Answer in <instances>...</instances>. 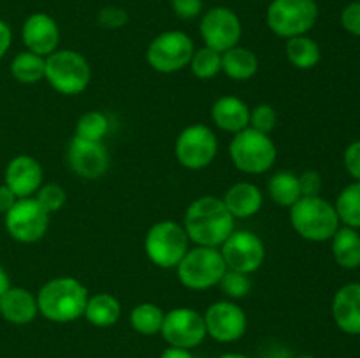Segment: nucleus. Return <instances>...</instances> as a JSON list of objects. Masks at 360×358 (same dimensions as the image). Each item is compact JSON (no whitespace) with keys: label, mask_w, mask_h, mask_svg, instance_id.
Returning <instances> with one entry per match:
<instances>
[{"label":"nucleus","mask_w":360,"mask_h":358,"mask_svg":"<svg viewBox=\"0 0 360 358\" xmlns=\"http://www.w3.org/2000/svg\"><path fill=\"white\" fill-rule=\"evenodd\" d=\"M218 358H250L248 354H243V353H224L220 354Z\"/></svg>","instance_id":"45"},{"label":"nucleus","mask_w":360,"mask_h":358,"mask_svg":"<svg viewBox=\"0 0 360 358\" xmlns=\"http://www.w3.org/2000/svg\"><path fill=\"white\" fill-rule=\"evenodd\" d=\"M97 23L102 28H109V30H115V28H122L129 23V14L123 7L116 6H108L104 9L98 11L97 14Z\"/></svg>","instance_id":"36"},{"label":"nucleus","mask_w":360,"mask_h":358,"mask_svg":"<svg viewBox=\"0 0 360 358\" xmlns=\"http://www.w3.org/2000/svg\"><path fill=\"white\" fill-rule=\"evenodd\" d=\"M39 314L53 323H72L84 314L88 290L79 279L72 276H60L49 279L39 290Z\"/></svg>","instance_id":"2"},{"label":"nucleus","mask_w":360,"mask_h":358,"mask_svg":"<svg viewBox=\"0 0 360 358\" xmlns=\"http://www.w3.org/2000/svg\"><path fill=\"white\" fill-rule=\"evenodd\" d=\"M83 316L90 325L98 326V329H109L122 318V304L111 293H105V291L95 293L88 297Z\"/></svg>","instance_id":"23"},{"label":"nucleus","mask_w":360,"mask_h":358,"mask_svg":"<svg viewBox=\"0 0 360 358\" xmlns=\"http://www.w3.org/2000/svg\"><path fill=\"white\" fill-rule=\"evenodd\" d=\"M34 197L48 214L58 213L67 202V192L58 183H46L37 190Z\"/></svg>","instance_id":"34"},{"label":"nucleus","mask_w":360,"mask_h":358,"mask_svg":"<svg viewBox=\"0 0 360 358\" xmlns=\"http://www.w3.org/2000/svg\"><path fill=\"white\" fill-rule=\"evenodd\" d=\"M160 336L169 346L193 350L207 337L204 316L190 307H174L165 312Z\"/></svg>","instance_id":"14"},{"label":"nucleus","mask_w":360,"mask_h":358,"mask_svg":"<svg viewBox=\"0 0 360 358\" xmlns=\"http://www.w3.org/2000/svg\"><path fill=\"white\" fill-rule=\"evenodd\" d=\"M183 228L195 246L220 248L236 230V220L224 200L218 197H199L186 207Z\"/></svg>","instance_id":"1"},{"label":"nucleus","mask_w":360,"mask_h":358,"mask_svg":"<svg viewBox=\"0 0 360 358\" xmlns=\"http://www.w3.org/2000/svg\"><path fill=\"white\" fill-rule=\"evenodd\" d=\"M211 118L220 130L238 133L250 126V107L246 102L234 95H224L217 98L211 107Z\"/></svg>","instance_id":"22"},{"label":"nucleus","mask_w":360,"mask_h":358,"mask_svg":"<svg viewBox=\"0 0 360 358\" xmlns=\"http://www.w3.org/2000/svg\"><path fill=\"white\" fill-rule=\"evenodd\" d=\"M294 358H315V357H311V354H297V357Z\"/></svg>","instance_id":"46"},{"label":"nucleus","mask_w":360,"mask_h":358,"mask_svg":"<svg viewBox=\"0 0 360 358\" xmlns=\"http://www.w3.org/2000/svg\"><path fill=\"white\" fill-rule=\"evenodd\" d=\"M18 197L11 192L9 186L0 185V214H6L16 204Z\"/></svg>","instance_id":"42"},{"label":"nucleus","mask_w":360,"mask_h":358,"mask_svg":"<svg viewBox=\"0 0 360 358\" xmlns=\"http://www.w3.org/2000/svg\"><path fill=\"white\" fill-rule=\"evenodd\" d=\"M21 39L27 51L39 56H49L58 49L60 28L55 18L46 13H34L25 20L21 27Z\"/></svg>","instance_id":"17"},{"label":"nucleus","mask_w":360,"mask_h":358,"mask_svg":"<svg viewBox=\"0 0 360 358\" xmlns=\"http://www.w3.org/2000/svg\"><path fill=\"white\" fill-rule=\"evenodd\" d=\"M44 172L39 160L28 154H18L7 164L4 172V185L9 186L11 192L18 199L34 197L37 190L42 186Z\"/></svg>","instance_id":"18"},{"label":"nucleus","mask_w":360,"mask_h":358,"mask_svg":"<svg viewBox=\"0 0 360 358\" xmlns=\"http://www.w3.org/2000/svg\"><path fill=\"white\" fill-rule=\"evenodd\" d=\"M11 44H13V30L6 21L0 20V60L9 51Z\"/></svg>","instance_id":"41"},{"label":"nucleus","mask_w":360,"mask_h":358,"mask_svg":"<svg viewBox=\"0 0 360 358\" xmlns=\"http://www.w3.org/2000/svg\"><path fill=\"white\" fill-rule=\"evenodd\" d=\"M67 160L74 174L84 179L102 178L109 168V153L104 142H94L76 135L67 147Z\"/></svg>","instance_id":"16"},{"label":"nucleus","mask_w":360,"mask_h":358,"mask_svg":"<svg viewBox=\"0 0 360 358\" xmlns=\"http://www.w3.org/2000/svg\"><path fill=\"white\" fill-rule=\"evenodd\" d=\"M218 153V139L210 126L195 123L179 132L174 154L179 165L188 171H202L213 164Z\"/></svg>","instance_id":"10"},{"label":"nucleus","mask_w":360,"mask_h":358,"mask_svg":"<svg viewBox=\"0 0 360 358\" xmlns=\"http://www.w3.org/2000/svg\"><path fill=\"white\" fill-rule=\"evenodd\" d=\"M11 74L21 84H35L44 79L46 58L32 51H21L11 62Z\"/></svg>","instance_id":"28"},{"label":"nucleus","mask_w":360,"mask_h":358,"mask_svg":"<svg viewBox=\"0 0 360 358\" xmlns=\"http://www.w3.org/2000/svg\"><path fill=\"white\" fill-rule=\"evenodd\" d=\"M207 337L221 344H231L241 339L248 330L246 312L234 300L213 302L204 312Z\"/></svg>","instance_id":"15"},{"label":"nucleus","mask_w":360,"mask_h":358,"mask_svg":"<svg viewBox=\"0 0 360 358\" xmlns=\"http://www.w3.org/2000/svg\"><path fill=\"white\" fill-rule=\"evenodd\" d=\"M341 27L350 35L360 37V2H350L341 11Z\"/></svg>","instance_id":"37"},{"label":"nucleus","mask_w":360,"mask_h":358,"mask_svg":"<svg viewBox=\"0 0 360 358\" xmlns=\"http://www.w3.org/2000/svg\"><path fill=\"white\" fill-rule=\"evenodd\" d=\"M262 2H264V0H262Z\"/></svg>","instance_id":"47"},{"label":"nucleus","mask_w":360,"mask_h":358,"mask_svg":"<svg viewBox=\"0 0 360 358\" xmlns=\"http://www.w3.org/2000/svg\"><path fill=\"white\" fill-rule=\"evenodd\" d=\"M160 358H195L192 354V350H183V347L169 346L162 351Z\"/></svg>","instance_id":"43"},{"label":"nucleus","mask_w":360,"mask_h":358,"mask_svg":"<svg viewBox=\"0 0 360 358\" xmlns=\"http://www.w3.org/2000/svg\"><path fill=\"white\" fill-rule=\"evenodd\" d=\"M221 70L234 81H250L259 72V58L252 49L234 46L221 53Z\"/></svg>","instance_id":"24"},{"label":"nucleus","mask_w":360,"mask_h":358,"mask_svg":"<svg viewBox=\"0 0 360 358\" xmlns=\"http://www.w3.org/2000/svg\"><path fill=\"white\" fill-rule=\"evenodd\" d=\"M316 0H271L266 21L274 35L283 39L308 35L319 21Z\"/></svg>","instance_id":"8"},{"label":"nucleus","mask_w":360,"mask_h":358,"mask_svg":"<svg viewBox=\"0 0 360 358\" xmlns=\"http://www.w3.org/2000/svg\"><path fill=\"white\" fill-rule=\"evenodd\" d=\"M224 204L229 213L234 216V220H246L252 218L262 209L264 206V193L257 185L250 181H241L232 185L225 192Z\"/></svg>","instance_id":"21"},{"label":"nucleus","mask_w":360,"mask_h":358,"mask_svg":"<svg viewBox=\"0 0 360 358\" xmlns=\"http://www.w3.org/2000/svg\"><path fill=\"white\" fill-rule=\"evenodd\" d=\"M49 86L62 95H79L91 79L90 63L74 49H56L46 56V76Z\"/></svg>","instance_id":"7"},{"label":"nucleus","mask_w":360,"mask_h":358,"mask_svg":"<svg viewBox=\"0 0 360 358\" xmlns=\"http://www.w3.org/2000/svg\"><path fill=\"white\" fill-rule=\"evenodd\" d=\"M267 192L274 204L281 207H292L301 199V188H299V178L294 172L280 171L269 179Z\"/></svg>","instance_id":"29"},{"label":"nucleus","mask_w":360,"mask_h":358,"mask_svg":"<svg viewBox=\"0 0 360 358\" xmlns=\"http://www.w3.org/2000/svg\"><path fill=\"white\" fill-rule=\"evenodd\" d=\"M6 230L14 241L34 244L41 241L49 228V216L35 197L18 199L6 214Z\"/></svg>","instance_id":"11"},{"label":"nucleus","mask_w":360,"mask_h":358,"mask_svg":"<svg viewBox=\"0 0 360 358\" xmlns=\"http://www.w3.org/2000/svg\"><path fill=\"white\" fill-rule=\"evenodd\" d=\"M221 256L229 270L250 274L260 269L266 262V244L250 230H234L220 246Z\"/></svg>","instance_id":"13"},{"label":"nucleus","mask_w":360,"mask_h":358,"mask_svg":"<svg viewBox=\"0 0 360 358\" xmlns=\"http://www.w3.org/2000/svg\"><path fill=\"white\" fill-rule=\"evenodd\" d=\"M334 207L343 227L360 230V181L345 186L338 195Z\"/></svg>","instance_id":"30"},{"label":"nucleus","mask_w":360,"mask_h":358,"mask_svg":"<svg viewBox=\"0 0 360 358\" xmlns=\"http://www.w3.org/2000/svg\"><path fill=\"white\" fill-rule=\"evenodd\" d=\"M334 262L341 269L354 270L360 267V234L350 227H340L330 239Z\"/></svg>","instance_id":"25"},{"label":"nucleus","mask_w":360,"mask_h":358,"mask_svg":"<svg viewBox=\"0 0 360 358\" xmlns=\"http://www.w3.org/2000/svg\"><path fill=\"white\" fill-rule=\"evenodd\" d=\"M188 67L192 69L193 76L199 77V79H213L214 76L221 72V53L204 46L193 53Z\"/></svg>","instance_id":"32"},{"label":"nucleus","mask_w":360,"mask_h":358,"mask_svg":"<svg viewBox=\"0 0 360 358\" xmlns=\"http://www.w3.org/2000/svg\"><path fill=\"white\" fill-rule=\"evenodd\" d=\"M109 133V118L101 111H88L77 119L76 133L79 139L102 142L104 137Z\"/></svg>","instance_id":"31"},{"label":"nucleus","mask_w":360,"mask_h":358,"mask_svg":"<svg viewBox=\"0 0 360 358\" xmlns=\"http://www.w3.org/2000/svg\"><path fill=\"white\" fill-rule=\"evenodd\" d=\"M37 314V297L27 288L9 286L0 298V316L13 325H28Z\"/></svg>","instance_id":"20"},{"label":"nucleus","mask_w":360,"mask_h":358,"mask_svg":"<svg viewBox=\"0 0 360 358\" xmlns=\"http://www.w3.org/2000/svg\"><path fill=\"white\" fill-rule=\"evenodd\" d=\"M11 286V279H9V274H7V270L4 269L2 265H0V298H2V295L6 293L7 288Z\"/></svg>","instance_id":"44"},{"label":"nucleus","mask_w":360,"mask_h":358,"mask_svg":"<svg viewBox=\"0 0 360 358\" xmlns=\"http://www.w3.org/2000/svg\"><path fill=\"white\" fill-rule=\"evenodd\" d=\"M333 318L341 332L360 336V283H348L333 298Z\"/></svg>","instance_id":"19"},{"label":"nucleus","mask_w":360,"mask_h":358,"mask_svg":"<svg viewBox=\"0 0 360 358\" xmlns=\"http://www.w3.org/2000/svg\"><path fill=\"white\" fill-rule=\"evenodd\" d=\"M218 286L221 288V291L229 298L239 300V298H245L252 291V277H250V274L236 272V270L227 269V272L224 274Z\"/></svg>","instance_id":"33"},{"label":"nucleus","mask_w":360,"mask_h":358,"mask_svg":"<svg viewBox=\"0 0 360 358\" xmlns=\"http://www.w3.org/2000/svg\"><path fill=\"white\" fill-rule=\"evenodd\" d=\"M290 223L292 228L309 242L330 241L341 227L334 204L320 195L301 197L290 207Z\"/></svg>","instance_id":"3"},{"label":"nucleus","mask_w":360,"mask_h":358,"mask_svg":"<svg viewBox=\"0 0 360 358\" xmlns=\"http://www.w3.org/2000/svg\"><path fill=\"white\" fill-rule=\"evenodd\" d=\"M343 164L348 174H350L355 181H360V140H354V142L345 150Z\"/></svg>","instance_id":"40"},{"label":"nucleus","mask_w":360,"mask_h":358,"mask_svg":"<svg viewBox=\"0 0 360 358\" xmlns=\"http://www.w3.org/2000/svg\"><path fill=\"white\" fill-rule=\"evenodd\" d=\"M299 178V188L302 197H316L322 192V175L316 171L302 172Z\"/></svg>","instance_id":"38"},{"label":"nucleus","mask_w":360,"mask_h":358,"mask_svg":"<svg viewBox=\"0 0 360 358\" xmlns=\"http://www.w3.org/2000/svg\"><path fill=\"white\" fill-rule=\"evenodd\" d=\"M229 157L238 171L250 175H259L271 171L276 164L278 147L269 133H262L248 126L234 133L229 144Z\"/></svg>","instance_id":"4"},{"label":"nucleus","mask_w":360,"mask_h":358,"mask_svg":"<svg viewBox=\"0 0 360 358\" xmlns=\"http://www.w3.org/2000/svg\"><path fill=\"white\" fill-rule=\"evenodd\" d=\"M171 7L181 20H193L202 13V0H171Z\"/></svg>","instance_id":"39"},{"label":"nucleus","mask_w":360,"mask_h":358,"mask_svg":"<svg viewBox=\"0 0 360 358\" xmlns=\"http://www.w3.org/2000/svg\"><path fill=\"white\" fill-rule=\"evenodd\" d=\"M285 55L287 60L299 70H309L319 65L322 58V51L316 41L308 35H297V37L287 39L285 44Z\"/></svg>","instance_id":"26"},{"label":"nucleus","mask_w":360,"mask_h":358,"mask_svg":"<svg viewBox=\"0 0 360 358\" xmlns=\"http://www.w3.org/2000/svg\"><path fill=\"white\" fill-rule=\"evenodd\" d=\"M190 249V239L183 225L172 220H162L151 225L144 237V251L160 269H176Z\"/></svg>","instance_id":"6"},{"label":"nucleus","mask_w":360,"mask_h":358,"mask_svg":"<svg viewBox=\"0 0 360 358\" xmlns=\"http://www.w3.org/2000/svg\"><path fill=\"white\" fill-rule=\"evenodd\" d=\"M164 316L165 312L160 305L153 304V302H141L130 311L129 321L134 332L141 333V336H157L162 330Z\"/></svg>","instance_id":"27"},{"label":"nucleus","mask_w":360,"mask_h":358,"mask_svg":"<svg viewBox=\"0 0 360 358\" xmlns=\"http://www.w3.org/2000/svg\"><path fill=\"white\" fill-rule=\"evenodd\" d=\"M176 272L183 286L193 291H202L220 284L221 277L227 272V265L220 248L193 246L178 263Z\"/></svg>","instance_id":"5"},{"label":"nucleus","mask_w":360,"mask_h":358,"mask_svg":"<svg viewBox=\"0 0 360 358\" xmlns=\"http://www.w3.org/2000/svg\"><path fill=\"white\" fill-rule=\"evenodd\" d=\"M278 125V114L273 105L259 104L250 109V128L262 133H271Z\"/></svg>","instance_id":"35"},{"label":"nucleus","mask_w":360,"mask_h":358,"mask_svg":"<svg viewBox=\"0 0 360 358\" xmlns=\"http://www.w3.org/2000/svg\"><path fill=\"white\" fill-rule=\"evenodd\" d=\"M199 32L204 46L218 53H225L234 46H239L243 25L234 11L224 6H217L202 14Z\"/></svg>","instance_id":"12"},{"label":"nucleus","mask_w":360,"mask_h":358,"mask_svg":"<svg viewBox=\"0 0 360 358\" xmlns=\"http://www.w3.org/2000/svg\"><path fill=\"white\" fill-rule=\"evenodd\" d=\"M195 46L192 37L181 30H167L158 34L146 49V62L160 74H172L190 65Z\"/></svg>","instance_id":"9"}]
</instances>
